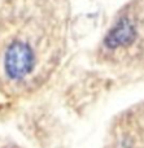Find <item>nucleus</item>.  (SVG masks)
I'll return each instance as SVG.
<instances>
[{
	"instance_id": "nucleus-2",
	"label": "nucleus",
	"mask_w": 144,
	"mask_h": 148,
	"mask_svg": "<svg viewBox=\"0 0 144 148\" xmlns=\"http://www.w3.org/2000/svg\"><path fill=\"white\" fill-rule=\"evenodd\" d=\"M135 38V29L129 20L124 18L119 21L105 38V44L109 48H117L121 46H127Z\"/></svg>"
},
{
	"instance_id": "nucleus-1",
	"label": "nucleus",
	"mask_w": 144,
	"mask_h": 148,
	"mask_svg": "<svg viewBox=\"0 0 144 148\" xmlns=\"http://www.w3.org/2000/svg\"><path fill=\"white\" fill-rule=\"evenodd\" d=\"M34 68V53L23 42L10 44L5 53V72L12 79H21Z\"/></svg>"
}]
</instances>
